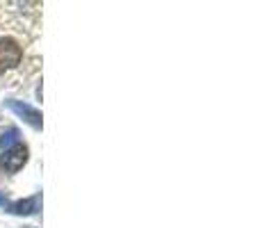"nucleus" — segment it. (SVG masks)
Returning a JSON list of instances; mask_svg holds the SVG:
<instances>
[{
  "label": "nucleus",
  "mask_w": 260,
  "mask_h": 228,
  "mask_svg": "<svg viewBox=\"0 0 260 228\" xmlns=\"http://www.w3.org/2000/svg\"><path fill=\"white\" fill-rule=\"evenodd\" d=\"M7 108L12 110L14 114H18L25 123H30L35 130H39L41 125H44V119H41V112L39 110H35L32 105L27 103H21V101H7Z\"/></svg>",
  "instance_id": "1"
},
{
  "label": "nucleus",
  "mask_w": 260,
  "mask_h": 228,
  "mask_svg": "<svg viewBox=\"0 0 260 228\" xmlns=\"http://www.w3.org/2000/svg\"><path fill=\"white\" fill-rule=\"evenodd\" d=\"M21 46L14 39H0V71L12 69L21 62Z\"/></svg>",
  "instance_id": "2"
},
{
  "label": "nucleus",
  "mask_w": 260,
  "mask_h": 228,
  "mask_svg": "<svg viewBox=\"0 0 260 228\" xmlns=\"http://www.w3.org/2000/svg\"><path fill=\"white\" fill-rule=\"evenodd\" d=\"M25 162H27V148L23 146V144H16V146L7 148L5 155L0 157V165H3L7 171H18Z\"/></svg>",
  "instance_id": "3"
},
{
  "label": "nucleus",
  "mask_w": 260,
  "mask_h": 228,
  "mask_svg": "<svg viewBox=\"0 0 260 228\" xmlns=\"http://www.w3.org/2000/svg\"><path fill=\"white\" fill-rule=\"evenodd\" d=\"M39 203H41V197H30V199H23V201H16L9 206V212L12 215H35L39 210Z\"/></svg>",
  "instance_id": "4"
},
{
  "label": "nucleus",
  "mask_w": 260,
  "mask_h": 228,
  "mask_svg": "<svg viewBox=\"0 0 260 228\" xmlns=\"http://www.w3.org/2000/svg\"><path fill=\"white\" fill-rule=\"evenodd\" d=\"M18 142V130L16 128H9L7 133H3V137H0V148H5L7 151L12 144H16Z\"/></svg>",
  "instance_id": "5"
},
{
  "label": "nucleus",
  "mask_w": 260,
  "mask_h": 228,
  "mask_svg": "<svg viewBox=\"0 0 260 228\" xmlns=\"http://www.w3.org/2000/svg\"><path fill=\"white\" fill-rule=\"evenodd\" d=\"M3 203H5V197H3V194H0V206H3Z\"/></svg>",
  "instance_id": "6"
}]
</instances>
